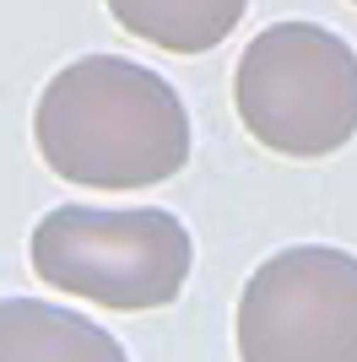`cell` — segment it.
I'll return each mask as SVG.
<instances>
[{
	"label": "cell",
	"mask_w": 357,
	"mask_h": 362,
	"mask_svg": "<svg viewBox=\"0 0 357 362\" xmlns=\"http://www.w3.org/2000/svg\"><path fill=\"white\" fill-rule=\"evenodd\" d=\"M190 108L174 81L125 54H81L33 103L44 168L81 189H152L190 163Z\"/></svg>",
	"instance_id": "1"
},
{
	"label": "cell",
	"mask_w": 357,
	"mask_h": 362,
	"mask_svg": "<svg viewBox=\"0 0 357 362\" xmlns=\"http://www.w3.org/2000/svg\"><path fill=\"white\" fill-rule=\"evenodd\" d=\"M28 265L44 287L114 314L178 303L195 271V238L163 206H55L28 238Z\"/></svg>",
	"instance_id": "2"
},
{
	"label": "cell",
	"mask_w": 357,
	"mask_h": 362,
	"mask_svg": "<svg viewBox=\"0 0 357 362\" xmlns=\"http://www.w3.org/2000/svg\"><path fill=\"white\" fill-rule=\"evenodd\" d=\"M233 108L276 157H336L357 136V49L319 22H271L238 54Z\"/></svg>",
	"instance_id": "3"
},
{
	"label": "cell",
	"mask_w": 357,
	"mask_h": 362,
	"mask_svg": "<svg viewBox=\"0 0 357 362\" xmlns=\"http://www.w3.org/2000/svg\"><path fill=\"white\" fill-rule=\"evenodd\" d=\"M238 362H357V255L293 243L260 259L233 308Z\"/></svg>",
	"instance_id": "4"
},
{
	"label": "cell",
	"mask_w": 357,
	"mask_h": 362,
	"mask_svg": "<svg viewBox=\"0 0 357 362\" xmlns=\"http://www.w3.org/2000/svg\"><path fill=\"white\" fill-rule=\"evenodd\" d=\"M0 362H130L98 319L44 298H0Z\"/></svg>",
	"instance_id": "5"
},
{
	"label": "cell",
	"mask_w": 357,
	"mask_h": 362,
	"mask_svg": "<svg viewBox=\"0 0 357 362\" xmlns=\"http://www.w3.org/2000/svg\"><path fill=\"white\" fill-rule=\"evenodd\" d=\"M119 28L168 54H206L244 22L249 0H103Z\"/></svg>",
	"instance_id": "6"
},
{
	"label": "cell",
	"mask_w": 357,
	"mask_h": 362,
	"mask_svg": "<svg viewBox=\"0 0 357 362\" xmlns=\"http://www.w3.org/2000/svg\"><path fill=\"white\" fill-rule=\"evenodd\" d=\"M352 6H357V0H352Z\"/></svg>",
	"instance_id": "7"
}]
</instances>
